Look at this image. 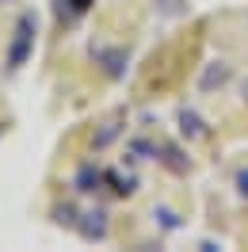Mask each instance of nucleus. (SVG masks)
Returning a JSON list of instances; mask_svg holds the SVG:
<instances>
[{
	"label": "nucleus",
	"instance_id": "1",
	"mask_svg": "<svg viewBox=\"0 0 248 252\" xmlns=\"http://www.w3.org/2000/svg\"><path fill=\"white\" fill-rule=\"evenodd\" d=\"M34 31H38V19L34 12H23L16 23V31H12V46H8V69H19V65H27L34 50Z\"/></svg>",
	"mask_w": 248,
	"mask_h": 252
},
{
	"label": "nucleus",
	"instance_id": "2",
	"mask_svg": "<svg viewBox=\"0 0 248 252\" xmlns=\"http://www.w3.org/2000/svg\"><path fill=\"white\" fill-rule=\"evenodd\" d=\"M77 225L88 241H103V237H107V210H88L84 221H77Z\"/></svg>",
	"mask_w": 248,
	"mask_h": 252
},
{
	"label": "nucleus",
	"instance_id": "3",
	"mask_svg": "<svg viewBox=\"0 0 248 252\" xmlns=\"http://www.w3.org/2000/svg\"><path fill=\"white\" fill-rule=\"evenodd\" d=\"M229 77H233V69L225 62H210V65H206V73H202V80H199V88H202V92H214V88H221Z\"/></svg>",
	"mask_w": 248,
	"mask_h": 252
},
{
	"label": "nucleus",
	"instance_id": "4",
	"mask_svg": "<svg viewBox=\"0 0 248 252\" xmlns=\"http://www.w3.org/2000/svg\"><path fill=\"white\" fill-rule=\"evenodd\" d=\"M88 8H92V0H54V12H58L62 23H77Z\"/></svg>",
	"mask_w": 248,
	"mask_h": 252
},
{
	"label": "nucleus",
	"instance_id": "5",
	"mask_svg": "<svg viewBox=\"0 0 248 252\" xmlns=\"http://www.w3.org/2000/svg\"><path fill=\"white\" fill-rule=\"evenodd\" d=\"M92 54H95V58H99L103 65H107V73H111V77H123V73H126V69H123V65H126V54H123V50H103V46H92Z\"/></svg>",
	"mask_w": 248,
	"mask_h": 252
},
{
	"label": "nucleus",
	"instance_id": "6",
	"mask_svg": "<svg viewBox=\"0 0 248 252\" xmlns=\"http://www.w3.org/2000/svg\"><path fill=\"white\" fill-rule=\"evenodd\" d=\"M180 134H184V138H202V134H206V123H202L199 115H195V111H180Z\"/></svg>",
	"mask_w": 248,
	"mask_h": 252
},
{
	"label": "nucleus",
	"instance_id": "7",
	"mask_svg": "<svg viewBox=\"0 0 248 252\" xmlns=\"http://www.w3.org/2000/svg\"><path fill=\"white\" fill-rule=\"evenodd\" d=\"M99 184H103V172H99L95 164H84V168L77 172V191H84V195H88V191H95Z\"/></svg>",
	"mask_w": 248,
	"mask_h": 252
},
{
	"label": "nucleus",
	"instance_id": "8",
	"mask_svg": "<svg viewBox=\"0 0 248 252\" xmlns=\"http://www.w3.org/2000/svg\"><path fill=\"white\" fill-rule=\"evenodd\" d=\"M103 180L115 188V195H130V191L138 188V180H134V176H123V172H103Z\"/></svg>",
	"mask_w": 248,
	"mask_h": 252
},
{
	"label": "nucleus",
	"instance_id": "9",
	"mask_svg": "<svg viewBox=\"0 0 248 252\" xmlns=\"http://www.w3.org/2000/svg\"><path fill=\"white\" fill-rule=\"evenodd\" d=\"M153 218H160V225H164V229H180V218L172 214L168 206H156V210H153Z\"/></svg>",
	"mask_w": 248,
	"mask_h": 252
},
{
	"label": "nucleus",
	"instance_id": "10",
	"mask_svg": "<svg viewBox=\"0 0 248 252\" xmlns=\"http://www.w3.org/2000/svg\"><path fill=\"white\" fill-rule=\"evenodd\" d=\"M115 134H119V123H107V130H103V134L95 138V149H103V145H107L111 138H115Z\"/></svg>",
	"mask_w": 248,
	"mask_h": 252
},
{
	"label": "nucleus",
	"instance_id": "11",
	"mask_svg": "<svg viewBox=\"0 0 248 252\" xmlns=\"http://www.w3.org/2000/svg\"><path fill=\"white\" fill-rule=\"evenodd\" d=\"M237 191L248 199V168H241V172H237Z\"/></svg>",
	"mask_w": 248,
	"mask_h": 252
},
{
	"label": "nucleus",
	"instance_id": "12",
	"mask_svg": "<svg viewBox=\"0 0 248 252\" xmlns=\"http://www.w3.org/2000/svg\"><path fill=\"white\" fill-rule=\"evenodd\" d=\"M245 99H248V80H245Z\"/></svg>",
	"mask_w": 248,
	"mask_h": 252
}]
</instances>
